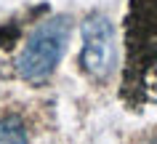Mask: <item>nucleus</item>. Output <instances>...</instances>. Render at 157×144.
I'll list each match as a JSON object with an SVG mask.
<instances>
[{"mask_svg":"<svg viewBox=\"0 0 157 144\" xmlns=\"http://www.w3.org/2000/svg\"><path fill=\"white\" fill-rule=\"evenodd\" d=\"M0 144H27V128L13 115L0 120Z\"/></svg>","mask_w":157,"mask_h":144,"instance_id":"nucleus-3","label":"nucleus"},{"mask_svg":"<svg viewBox=\"0 0 157 144\" xmlns=\"http://www.w3.org/2000/svg\"><path fill=\"white\" fill-rule=\"evenodd\" d=\"M72 21L67 16H51L35 27L16 59V69L27 83H43L53 75L56 64L67 51Z\"/></svg>","mask_w":157,"mask_h":144,"instance_id":"nucleus-1","label":"nucleus"},{"mask_svg":"<svg viewBox=\"0 0 157 144\" xmlns=\"http://www.w3.org/2000/svg\"><path fill=\"white\" fill-rule=\"evenodd\" d=\"M80 64L91 77L107 80L117 64L115 48V27L104 14H93L83 21V51Z\"/></svg>","mask_w":157,"mask_h":144,"instance_id":"nucleus-2","label":"nucleus"}]
</instances>
